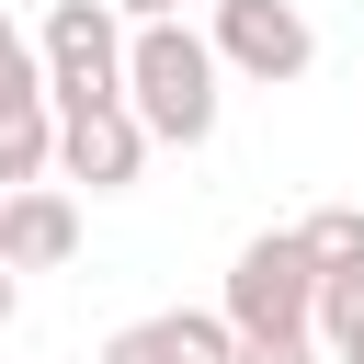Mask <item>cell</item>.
<instances>
[{"label":"cell","instance_id":"1","mask_svg":"<svg viewBox=\"0 0 364 364\" xmlns=\"http://www.w3.org/2000/svg\"><path fill=\"white\" fill-rule=\"evenodd\" d=\"M216 80H228V68H216V46H205L193 23H136V34H125V102H136V125H148L159 148H205V136H216V114H228Z\"/></svg>","mask_w":364,"mask_h":364},{"label":"cell","instance_id":"2","mask_svg":"<svg viewBox=\"0 0 364 364\" xmlns=\"http://www.w3.org/2000/svg\"><path fill=\"white\" fill-rule=\"evenodd\" d=\"M125 34H136V23H125L114 0H57L46 34H34V46H46V102H57V114L125 102Z\"/></svg>","mask_w":364,"mask_h":364},{"label":"cell","instance_id":"3","mask_svg":"<svg viewBox=\"0 0 364 364\" xmlns=\"http://www.w3.org/2000/svg\"><path fill=\"white\" fill-rule=\"evenodd\" d=\"M318 262H307V239L296 228H262V239H239V262H228V330L250 341V330H318Z\"/></svg>","mask_w":364,"mask_h":364},{"label":"cell","instance_id":"4","mask_svg":"<svg viewBox=\"0 0 364 364\" xmlns=\"http://www.w3.org/2000/svg\"><path fill=\"white\" fill-rule=\"evenodd\" d=\"M216 68H239V80H262V91H284V80H307L318 68V23L296 11V0H216Z\"/></svg>","mask_w":364,"mask_h":364},{"label":"cell","instance_id":"5","mask_svg":"<svg viewBox=\"0 0 364 364\" xmlns=\"http://www.w3.org/2000/svg\"><path fill=\"white\" fill-rule=\"evenodd\" d=\"M148 125H136V102H80V114H57V171L68 182H91V193H125L136 171H148Z\"/></svg>","mask_w":364,"mask_h":364},{"label":"cell","instance_id":"6","mask_svg":"<svg viewBox=\"0 0 364 364\" xmlns=\"http://www.w3.org/2000/svg\"><path fill=\"white\" fill-rule=\"evenodd\" d=\"M91 364H239V330H228V307H159V318L102 330Z\"/></svg>","mask_w":364,"mask_h":364},{"label":"cell","instance_id":"7","mask_svg":"<svg viewBox=\"0 0 364 364\" xmlns=\"http://www.w3.org/2000/svg\"><path fill=\"white\" fill-rule=\"evenodd\" d=\"M0 262H11V273H57V262H80V193H68V182H23V193H0Z\"/></svg>","mask_w":364,"mask_h":364},{"label":"cell","instance_id":"8","mask_svg":"<svg viewBox=\"0 0 364 364\" xmlns=\"http://www.w3.org/2000/svg\"><path fill=\"white\" fill-rule=\"evenodd\" d=\"M46 171H57V102L0 114V193H23V182H46Z\"/></svg>","mask_w":364,"mask_h":364},{"label":"cell","instance_id":"9","mask_svg":"<svg viewBox=\"0 0 364 364\" xmlns=\"http://www.w3.org/2000/svg\"><path fill=\"white\" fill-rule=\"evenodd\" d=\"M296 239L318 273H364V205H318V216H296Z\"/></svg>","mask_w":364,"mask_h":364},{"label":"cell","instance_id":"10","mask_svg":"<svg viewBox=\"0 0 364 364\" xmlns=\"http://www.w3.org/2000/svg\"><path fill=\"white\" fill-rule=\"evenodd\" d=\"M23 102H46V46L0 11V114H23Z\"/></svg>","mask_w":364,"mask_h":364},{"label":"cell","instance_id":"11","mask_svg":"<svg viewBox=\"0 0 364 364\" xmlns=\"http://www.w3.org/2000/svg\"><path fill=\"white\" fill-rule=\"evenodd\" d=\"M318 341H330V353L364 341V273H330V284H318Z\"/></svg>","mask_w":364,"mask_h":364},{"label":"cell","instance_id":"12","mask_svg":"<svg viewBox=\"0 0 364 364\" xmlns=\"http://www.w3.org/2000/svg\"><path fill=\"white\" fill-rule=\"evenodd\" d=\"M239 364H330V341H318V330H250Z\"/></svg>","mask_w":364,"mask_h":364},{"label":"cell","instance_id":"13","mask_svg":"<svg viewBox=\"0 0 364 364\" xmlns=\"http://www.w3.org/2000/svg\"><path fill=\"white\" fill-rule=\"evenodd\" d=\"M125 23H182V0H114Z\"/></svg>","mask_w":364,"mask_h":364},{"label":"cell","instance_id":"14","mask_svg":"<svg viewBox=\"0 0 364 364\" xmlns=\"http://www.w3.org/2000/svg\"><path fill=\"white\" fill-rule=\"evenodd\" d=\"M11 318H23V273L0 262V330H11Z\"/></svg>","mask_w":364,"mask_h":364},{"label":"cell","instance_id":"15","mask_svg":"<svg viewBox=\"0 0 364 364\" xmlns=\"http://www.w3.org/2000/svg\"><path fill=\"white\" fill-rule=\"evenodd\" d=\"M330 364H364V341H353V353H330Z\"/></svg>","mask_w":364,"mask_h":364}]
</instances>
